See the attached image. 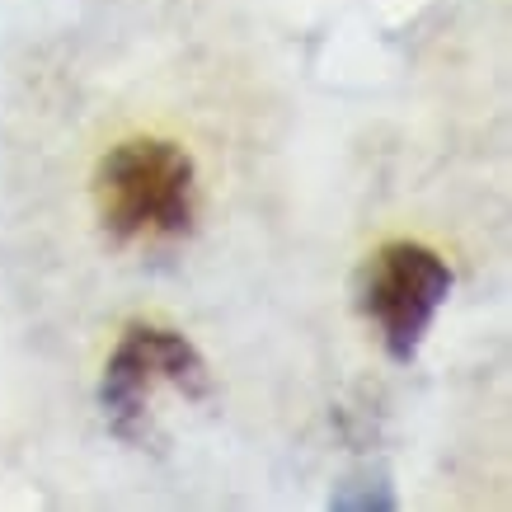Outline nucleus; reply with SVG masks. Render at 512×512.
Listing matches in <instances>:
<instances>
[{
    "instance_id": "1",
    "label": "nucleus",
    "mask_w": 512,
    "mask_h": 512,
    "mask_svg": "<svg viewBox=\"0 0 512 512\" xmlns=\"http://www.w3.org/2000/svg\"><path fill=\"white\" fill-rule=\"evenodd\" d=\"M94 207L118 240H179L198 212V170L174 141H118L94 165Z\"/></svg>"
},
{
    "instance_id": "2",
    "label": "nucleus",
    "mask_w": 512,
    "mask_h": 512,
    "mask_svg": "<svg viewBox=\"0 0 512 512\" xmlns=\"http://www.w3.org/2000/svg\"><path fill=\"white\" fill-rule=\"evenodd\" d=\"M451 296V268L419 240H386L357 278V306L376 325L390 362L409 367Z\"/></svg>"
},
{
    "instance_id": "3",
    "label": "nucleus",
    "mask_w": 512,
    "mask_h": 512,
    "mask_svg": "<svg viewBox=\"0 0 512 512\" xmlns=\"http://www.w3.org/2000/svg\"><path fill=\"white\" fill-rule=\"evenodd\" d=\"M156 390L207 395V362L188 334L165 325H127L99 376V409L118 437H141Z\"/></svg>"
},
{
    "instance_id": "4",
    "label": "nucleus",
    "mask_w": 512,
    "mask_h": 512,
    "mask_svg": "<svg viewBox=\"0 0 512 512\" xmlns=\"http://www.w3.org/2000/svg\"><path fill=\"white\" fill-rule=\"evenodd\" d=\"M329 508L334 512H395L400 498H395L386 475H348L343 484H334Z\"/></svg>"
}]
</instances>
